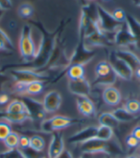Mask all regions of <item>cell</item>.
Wrapping results in <instances>:
<instances>
[{
	"mask_svg": "<svg viewBox=\"0 0 140 158\" xmlns=\"http://www.w3.org/2000/svg\"><path fill=\"white\" fill-rule=\"evenodd\" d=\"M33 25H35L41 33V40L39 46V49L36 50L35 59L30 61L26 62L24 64L25 69H31V70H36L38 72H40L42 69L45 68L47 63L50 60V57L53 53V50L57 44L58 39L61 36L65 22L62 21L60 25V27L54 32H48L45 29L44 26L40 22H31Z\"/></svg>",
	"mask_w": 140,
	"mask_h": 158,
	"instance_id": "obj_1",
	"label": "cell"
},
{
	"mask_svg": "<svg viewBox=\"0 0 140 158\" xmlns=\"http://www.w3.org/2000/svg\"><path fill=\"white\" fill-rule=\"evenodd\" d=\"M96 56V52L89 50L85 42V34L79 32L78 43L74 49L72 56L69 58V65L71 64H82L85 66Z\"/></svg>",
	"mask_w": 140,
	"mask_h": 158,
	"instance_id": "obj_2",
	"label": "cell"
},
{
	"mask_svg": "<svg viewBox=\"0 0 140 158\" xmlns=\"http://www.w3.org/2000/svg\"><path fill=\"white\" fill-rule=\"evenodd\" d=\"M19 51L20 55L26 62L32 61L36 57V45L32 38V28L30 25H24L19 39Z\"/></svg>",
	"mask_w": 140,
	"mask_h": 158,
	"instance_id": "obj_3",
	"label": "cell"
},
{
	"mask_svg": "<svg viewBox=\"0 0 140 158\" xmlns=\"http://www.w3.org/2000/svg\"><path fill=\"white\" fill-rule=\"evenodd\" d=\"M96 11H97V24L99 29L103 33L113 35L122 26L123 23L115 20L112 15L108 13L101 5H96Z\"/></svg>",
	"mask_w": 140,
	"mask_h": 158,
	"instance_id": "obj_4",
	"label": "cell"
},
{
	"mask_svg": "<svg viewBox=\"0 0 140 158\" xmlns=\"http://www.w3.org/2000/svg\"><path fill=\"white\" fill-rule=\"evenodd\" d=\"M11 75L16 82L30 83L33 81H49V75L45 73H40L31 69H15L11 71Z\"/></svg>",
	"mask_w": 140,
	"mask_h": 158,
	"instance_id": "obj_5",
	"label": "cell"
},
{
	"mask_svg": "<svg viewBox=\"0 0 140 158\" xmlns=\"http://www.w3.org/2000/svg\"><path fill=\"white\" fill-rule=\"evenodd\" d=\"M96 80L95 83L98 85L110 86L116 81L117 75L111 68L108 61H100L95 67Z\"/></svg>",
	"mask_w": 140,
	"mask_h": 158,
	"instance_id": "obj_6",
	"label": "cell"
},
{
	"mask_svg": "<svg viewBox=\"0 0 140 158\" xmlns=\"http://www.w3.org/2000/svg\"><path fill=\"white\" fill-rule=\"evenodd\" d=\"M76 123H78V121L75 119H71L66 116L57 115L50 119L43 120L41 122L40 127L42 131L48 133V132H53L65 127H68L69 126Z\"/></svg>",
	"mask_w": 140,
	"mask_h": 158,
	"instance_id": "obj_7",
	"label": "cell"
},
{
	"mask_svg": "<svg viewBox=\"0 0 140 158\" xmlns=\"http://www.w3.org/2000/svg\"><path fill=\"white\" fill-rule=\"evenodd\" d=\"M108 63L110 64L112 70L115 72L117 77H120L121 79L126 80V81H129L133 78L134 71L124 60H122L117 57L115 51L110 52L109 57H108Z\"/></svg>",
	"mask_w": 140,
	"mask_h": 158,
	"instance_id": "obj_8",
	"label": "cell"
},
{
	"mask_svg": "<svg viewBox=\"0 0 140 158\" xmlns=\"http://www.w3.org/2000/svg\"><path fill=\"white\" fill-rule=\"evenodd\" d=\"M113 42L120 47H129V46L136 47L135 39L129 32L126 23H123L122 26L114 33Z\"/></svg>",
	"mask_w": 140,
	"mask_h": 158,
	"instance_id": "obj_9",
	"label": "cell"
},
{
	"mask_svg": "<svg viewBox=\"0 0 140 158\" xmlns=\"http://www.w3.org/2000/svg\"><path fill=\"white\" fill-rule=\"evenodd\" d=\"M81 151L83 153H101V152H105L108 153L110 152L109 151V145L108 141H102L99 140L97 138H93L91 140H88L85 143L81 144Z\"/></svg>",
	"mask_w": 140,
	"mask_h": 158,
	"instance_id": "obj_10",
	"label": "cell"
},
{
	"mask_svg": "<svg viewBox=\"0 0 140 158\" xmlns=\"http://www.w3.org/2000/svg\"><path fill=\"white\" fill-rule=\"evenodd\" d=\"M68 88L72 94L81 97H88L90 94V85L89 82L85 79H79V80H70L68 82Z\"/></svg>",
	"mask_w": 140,
	"mask_h": 158,
	"instance_id": "obj_11",
	"label": "cell"
},
{
	"mask_svg": "<svg viewBox=\"0 0 140 158\" xmlns=\"http://www.w3.org/2000/svg\"><path fill=\"white\" fill-rule=\"evenodd\" d=\"M62 105V96L56 90L49 91L47 94L44 96L43 99V108L45 112H55L57 111Z\"/></svg>",
	"mask_w": 140,
	"mask_h": 158,
	"instance_id": "obj_12",
	"label": "cell"
},
{
	"mask_svg": "<svg viewBox=\"0 0 140 158\" xmlns=\"http://www.w3.org/2000/svg\"><path fill=\"white\" fill-rule=\"evenodd\" d=\"M97 127H87L83 128L82 131L76 132L69 137L68 142L71 144H83L93 138H96Z\"/></svg>",
	"mask_w": 140,
	"mask_h": 158,
	"instance_id": "obj_13",
	"label": "cell"
},
{
	"mask_svg": "<svg viewBox=\"0 0 140 158\" xmlns=\"http://www.w3.org/2000/svg\"><path fill=\"white\" fill-rule=\"evenodd\" d=\"M64 151V140L60 132L53 133L48 148V158H58Z\"/></svg>",
	"mask_w": 140,
	"mask_h": 158,
	"instance_id": "obj_14",
	"label": "cell"
},
{
	"mask_svg": "<svg viewBox=\"0 0 140 158\" xmlns=\"http://www.w3.org/2000/svg\"><path fill=\"white\" fill-rule=\"evenodd\" d=\"M24 105L26 106V108L28 110V113H29L31 118H38V119H43L45 115V110L43 108V106L40 102L33 100L31 98H24L23 101Z\"/></svg>",
	"mask_w": 140,
	"mask_h": 158,
	"instance_id": "obj_15",
	"label": "cell"
},
{
	"mask_svg": "<svg viewBox=\"0 0 140 158\" xmlns=\"http://www.w3.org/2000/svg\"><path fill=\"white\" fill-rule=\"evenodd\" d=\"M44 88L42 81H33L30 83H21L16 82L15 89L19 93H26L29 95H38L42 92Z\"/></svg>",
	"mask_w": 140,
	"mask_h": 158,
	"instance_id": "obj_16",
	"label": "cell"
},
{
	"mask_svg": "<svg viewBox=\"0 0 140 158\" xmlns=\"http://www.w3.org/2000/svg\"><path fill=\"white\" fill-rule=\"evenodd\" d=\"M116 56L121 59L122 60H124L128 65L132 68V70L134 72L137 68L140 67V59L137 57V56L133 53L132 51L129 50H118L115 51Z\"/></svg>",
	"mask_w": 140,
	"mask_h": 158,
	"instance_id": "obj_17",
	"label": "cell"
},
{
	"mask_svg": "<svg viewBox=\"0 0 140 158\" xmlns=\"http://www.w3.org/2000/svg\"><path fill=\"white\" fill-rule=\"evenodd\" d=\"M76 102H77L78 110L83 116L89 117V116L94 114V112H95L94 104H93V102L88 97L78 96Z\"/></svg>",
	"mask_w": 140,
	"mask_h": 158,
	"instance_id": "obj_18",
	"label": "cell"
},
{
	"mask_svg": "<svg viewBox=\"0 0 140 158\" xmlns=\"http://www.w3.org/2000/svg\"><path fill=\"white\" fill-rule=\"evenodd\" d=\"M125 23L127 24L129 32L132 33L134 38L135 39L136 48L140 50V22L136 19L134 16L127 14Z\"/></svg>",
	"mask_w": 140,
	"mask_h": 158,
	"instance_id": "obj_19",
	"label": "cell"
},
{
	"mask_svg": "<svg viewBox=\"0 0 140 158\" xmlns=\"http://www.w3.org/2000/svg\"><path fill=\"white\" fill-rule=\"evenodd\" d=\"M103 99L105 103L109 106H116L121 101V94L113 86H108L103 92Z\"/></svg>",
	"mask_w": 140,
	"mask_h": 158,
	"instance_id": "obj_20",
	"label": "cell"
},
{
	"mask_svg": "<svg viewBox=\"0 0 140 158\" xmlns=\"http://www.w3.org/2000/svg\"><path fill=\"white\" fill-rule=\"evenodd\" d=\"M69 80H79L85 78V67L82 64H71L66 69Z\"/></svg>",
	"mask_w": 140,
	"mask_h": 158,
	"instance_id": "obj_21",
	"label": "cell"
},
{
	"mask_svg": "<svg viewBox=\"0 0 140 158\" xmlns=\"http://www.w3.org/2000/svg\"><path fill=\"white\" fill-rule=\"evenodd\" d=\"M6 113L8 114H20V113H28L26 106L22 101L15 100L8 106L6 109Z\"/></svg>",
	"mask_w": 140,
	"mask_h": 158,
	"instance_id": "obj_22",
	"label": "cell"
},
{
	"mask_svg": "<svg viewBox=\"0 0 140 158\" xmlns=\"http://www.w3.org/2000/svg\"><path fill=\"white\" fill-rule=\"evenodd\" d=\"M99 123L100 126H106L110 128H113L116 127L119 124V122L116 120V118L113 116L112 113L110 112H105V113H102L99 116Z\"/></svg>",
	"mask_w": 140,
	"mask_h": 158,
	"instance_id": "obj_23",
	"label": "cell"
},
{
	"mask_svg": "<svg viewBox=\"0 0 140 158\" xmlns=\"http://www.w3.org/2000/svg\"><path fill=\"white\" fill-rule=\"evenodd\" d=\"M112 114L118 122H132L135 118L134 115L129 112L125 107H121V108H117L113 110Z\"/></svg>",
	"mask_w": 140,
	"mask_h": 158,
	"instance_id": "obj_24",
	"label": "cell"
},
{
	"mask_svg": "<svg viewBox=\"0 0 140 158\" xmlns=\"http://www.w3.org/2000/svg\"><path fill=\"white\" fill-rule=\"evenodd\" d=\"M113 135V131L112 128H110L106 126H100L99 127H97V134H96V138L99 139V140L102 141H109L111 137Z\"/></svg>",
	"mask_w": 140,
	"mask_h": 158,
	"instance_id": "obj_25",
	"label": "cell"
},
{
	"mask_svg": "<svg viewBox=\"0 0 140 158\" xmlns=\"http://www.w3.org/2000/svg\"><path fill=\"white\" fill-rule=\"evenodd\" d=\"M45 148V141L41 136L34 135L30 138V148L34 152H40Z\"/></svg>",
	"mask_w": 140,
	"mask_h": 158,
	"instance_id": "obj_26",
	"label": "cell"
},
{
	"mask_svg": "<svg viewBox=\"0 0 140 158\" xmlns=\"http://www.w3.org/2000/svg\"><path fill=\"white\" fill-rule=\"evenodd\" d=\"M4 145L9 148V150H13V148H18V142H19V135L16 132L12 131L10 134L7 136V138L3 141Z\"/></svg>",
	"mask_w": 140,
	"mask_h": 158,
	"instance_id": "obj_27",
	"label": "cell"
},
{
	"mask_svg": "<svg viewBox=\"0 0 140 158\" xmlns=\"http://www.w3.org/2000/svg\"><path fill=\"white\" fill-rule=\"evenodd\" d=\"M30 115L29 113H20V114H8L5 112V116L4 119L7 121V122H11V123H22L24 121L30 119Z\"/></svg>",
	"mask_w": 140,
	"mask_h": 158,
	"instance_id": "obj_28",
	"label": "cell"
},
{
	"mask_svg": "<svg viewBox=\"0 0 140 158\" xmlns=\"http://www.w3.org/2000/svg\"><path fill=\"white\" fill-rule=\"evenodd\" d=\"M17 12H18V15H19V16H21L23 18H28V17H30L33 15L34 8L29 3H23V4H21L19 6Z\"/></svg>",
	"mask_w": 140,
	"mask_h": 158,
	"instance_id": "obj_29",
	"label": "cell"
},
{
	"mask_svg": "<svg viewBox=\"0 0 140 158\" xmlns=\"http://www.w3.org/2000/svg\"><path fill=\"white\" fill-rule=\"evenodd\" d=\"M12 132L11 126L7 121H0V141H4Z\"/></svg>",
	"mask_w": 140,
	"mask_h": 158,
	"instance_id": "obj_30",
	"label": "cell"
},
{
	"mask_svg": "<svg viewBox=\"0 0 140 158\" xmlns=\"http://www.w3.org/2000/svg\"><path fill=\"white\" fill-rule=\"evenodd\" d=\"M125 108L132 114H135L140 111V102L137 100H130L127 102Z\"/></svg>",
	"mask_w": 140,
	"mask_h": 158,
	"instance_id": "obj_31",
	"label": "cell"
},
{
	"mask_svg": "<svg viewBox=\"0 0 140 158\" xmlns=\"http://www.w3.org/2000/svg\"><path fill=\"white\" fill-rule=\"evenodd\" d=\"M112 16L114 17V19L117 20L118 22H121V23H124L126 21V16H127V14L126 12L123 10V9L121 8H118V9H115V10L112 12Z\"/></svg>",
	"mask_w": 140,
	"mask_h": 158,
	"instance_id": "obj_32",
	"label": "cell"
},
{
	"mask_svg": "<svg viewBox=\"0 0 140 158\" xmlns=\"http://www.w3.org/2000/svg\"><path fill=\"white\" fill-rule=\"evenodd\" d=\"M0 40L5 43V45L7 46L9 50L14 49V44H13L12 40L9 38V35L1 29V28H0Z\"/></svg>",
	"mask_w": 140,
	"mask_h": 158,
	"instance_id": "obj_33",
	"label": "cell"
},
{
	"mask_svg": "<svg viewBox=\"0 0 140 158\" xmlns=\"http://www.w3.org/2000/svg\"><path fill=\"white\" fill-rule=\"evenodd\" d=\"M18 147L22 150L30 148V138L27 136H19V142H18Z\"/></svg>",
	"mask_w": 140,
	"mask_h": 158,
	"instance_id": "obj_34",
	"label": "cell"
},
{
	"mask_svg": "<svg viewBox=\"0 0 140 158\" xmlns=\"http://www.w3.org/2000/svg\"><path fill=\"white\" fill-rule=\"evenodd\" d=\"M126 143H127V145H128L129 147H130V148H136V147L139 146L140 141L137 140V139H136L134 136H133L132 134H129V135L126 138Z\"/></svg>",
	"mask_w": 140,
	"mask_h": 158,
	"instance_id": "obj_35",
	"label": "cell"
},
{
	"mask_svg": "<svg viewBox=\"0 0 140 158\" xmlns=\"http://www.w3.org/2000/svg\"><path fill=\"white\" fill-rule=\"evenodd\" d=\"M13 7L11 0H0V9H2L3 11L10 10Z\"/></svg>",
	"mask_w": 140,
	"mask_h": 158,
	"instance_id": "obj_36",
	"label": "cell"
},
{
	"mask_svg": "<svg viewBox=\"0 0 140 158\" xmlns=\"http://www.w3.org/2000/svg\"><path fill=\"white\" fill-rule=\"evenodd\" d=\"M132 134L133 136H134L137 140H139L140 141V126H138V127H135L134 128V131H132Z\"/></svg>",
	"mask_w": 140,
	"mask_h": 158,
	"instance_id": "obj_37",
	"label": "cell"
},
{
	"mask_svg": "<svg viewBox=\"0 0 140 158\" xmlns=\"http://www.w3.org/2000/svg\"><path fill=\"white\" fill-rule=\"evenodd\" d=\"M9 97L6 94H0V105H5L8 103Z\"/></svg>",
	"mask_w": 140,
	"mask_h": 158,
	"instance_id": "obj_38",
	"label": "cell"
},
{
	"mask_svg": "<svg viewBox=\"0 0 140 158\" xmlns=\"http://www.w3.org/2000/svg\"><path fill=\"white\" fill-rule=\"evenodd\" d=\"M58 158H73V157H72V154L70 153V152H68V151H63L62 153Z\"/></svg>",
	"mask_w": 140,
	"mask_h": 158,
	"instance_id": "obj_39",
	"label": "cell"
},
{
	"mask_svg": "<svg viewBox=\"0 0 140 158\" xmlns=\"http://www.w3.org/2000/svg\"><path fill=\"white\" fill-rule=\"evenodd\" d=\"M0 51H9L8 47L5 45L4 42H2L1 40H0Z\"/></svg>",
	"mask_w": 140,
	"mask_h": 158,
	"instance_id": "obj_40",
	"label": "cell"
},
{
	"mask_svg": "<svg viewBox=\"0 0 140 158\" xmlns=\"http://www.w3.org/2000/svg\"><path fill=\"white\" fill-rule=\"evenodd\" d=\"M94 153H83L81 158H92V155Z\"/></svg>",
	"mask_w": 140,
	"mask_h": 158,
	"instance_id": "obj_41",
	"label": "cell"
},
{
	"mask_svg": "<svg viewBox=\"0 0 140 158\" xmlns=\"http://www.w3.org/2000/svg\"><path fill=\"white\" fill-rule=\"evenodd\" d=\"M132 2L134 3V5L140 7V0H132Z\"/></svg>",
	"mask_w": 140,
	"mask_h": 158,
	"instance_id": "obj_42",
	"label": "cell"
},
{
	"mask_svg": "<svg viewBox=\"0 0 140 158\" xmlns=\"http://www.w3.org/2000/svg\"><path fill=\"white\" fill-rule=\"evenodd\" d=\"M134 72H135V75H136V77H137L138 79H140V67H139V68H137V69H136Z\"/></svg>",
	"mask_w": 140,
	"mask_h": 158,
	"instance_id": "obj_43",
	"label": "cell"
},
{
	"mask_svg": "<svg viewBox=\"0 0 140 158\" xmlns=\"http://www.w3.org/2000/svg\"><path fill=\"white\" fill-rule=\"evenodd\" d=\"M79 1H80V3L82 4V6H85L86 4H87V0H79Z\"/></svg>",
	"mask_w": 140,
	"mask_h": 158,
	"instance_id": "obj_44",
	"label": "cell"
},
{
	"mask_svg": "<svg viewBox=\"0 0 140 158\" xmlns=\"http://www.w3.org/2000/svg\"><path fill=\"white\" fill-rule=\"evenodd\" d=\"M3 14H4V11L2 10V9H0V18H1V17H2Z\"/></svg>",
	"mask_w": 140,
	"mask_h": 158,
	"instance_id": "obj_45",
	"label": "cell"
},
{
	"mask_svg": "<svg viewBox=\"0 0 140 158\" xmlns=\"http://www.w3.org/2000/svg\"><path fill=\"white\" fill-rule=\"evenodd\" d=\"M127 158H138V157L135 156V155H129V156H128Z\"/></svg>",
	"mask_w": 140,
	"mask_h": 158,
	"instance_id": "obj_46",
	"label": "cell"
},
{
	"mask_svg": "<svg viewBox=\"0 0 140 158\" xmlns=\"http://www.w3.org/2000/svg\"><path fill=\"white\" fill-rule=\"evenodd\" d=\"M87 1H93V0H87Z\"/></svg>",
	"mask_w": 140,
	"mask_h": 158,
	"instance_id": "obj_47",
	"label": "cell"
},
{
	"mask_svg": "<svg viewBox=\"0 0 140 158\" xmlns=\"http://www.w3.org/2000/svg\"><path fill=\"white\" fill-rule=\"evenodd\" d=\"M104 1H108V0H104Z\"/></svg>",
	"mask_w": 140,
	"mask_h": 158,
	"instance_id": "obj_48",
	"label": "cell"
}]
</instances>
